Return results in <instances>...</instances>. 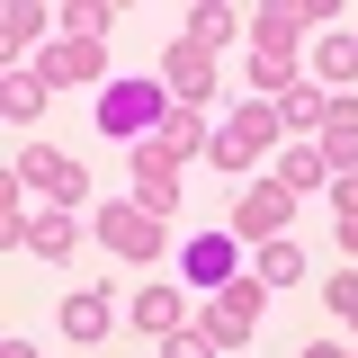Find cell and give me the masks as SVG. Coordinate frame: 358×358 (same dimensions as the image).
I'll return each mask as SVG.
<instances>
[{
	"label": "cell",
	"mask_w": 358,
	"mask_h": 358,
	"mask_svg": "<svg viewBox=\"0 0 358 358\" xmlns=\"http://www.w3.org/2000/svg\"><path fill=\"white\" fill-rule=\"evenodd\" d=\"M171 108H179V99L162 90V72H126V81L99 90V134H117V143H152Z\"/></svg>",
	"instance_id": "obj_1"
},
{
	"label": "cell",
	"mask_w": 358,
	"mask_h": 358,
	"mask_svg": "<svg viewBox=\"0 0 358 358\" xmlns=\"http://www.w3.org/2000/svg\"><path fill=\"white\" fill-rule=\"evenodd\" d=\"M278 143H287L278 108H268V99H242V108L215 126V152H206V162H215V171H251V162H260V152H278Z\"/></svg>",
	"instance_id": "obj_2"
},
{
	"label": "cell",
	"mask_w": 358,
	"mask_h": 358,
	"mask_svg": "<svg viewBox=\"0 0 358 358\" xmlns=\"http://www.w3.org/2000/svg\"><path fill=\"white\" fill-rule=\"evenodd\" d=\"M260 305H268V287L251 278V268H242V278H224L215 305H206V341H215V350H242V341L260 331Z\"/></svg>",
	"instance_id": "obj_3"
},
{
	"label": "cell",
	"mask_w": 358,
	"mask_h": 358,
	"mask_svg": "<svg viewBox=\"0 0 358 358\" xmlns=\"http://www.w3.org/2000/svg\"><path fill=\"white\" fill-rule=\"evenodd\" d=\"M152 72H162V90H171L179 108H206V99H215V54H206V45H188V36L162 45V63H152Z\"/></svg>",
	"instance_id": "obj_4"
},
{
	"label": "cell",
	"mask_w": 358,
	"mask_h": 358,
	"mask_svg": "<svg viewBox=\"0 0 358 358\" xmlns=\"http://www.w3.org/2000/svg\"><path fill=\"white\" fill-rule=\"evenodd\" d=\"M18 188H45L54 206H81V197H90V171L72 162V152H54V143H27V152H18Z\"/></svg>",
	"instance_id": "obj_5"
},
{
	"label": "cell",
	"mask_w": 358,
	"mask_h": 358,
	"mask_svg": "<svg viewBox=\"0 0 358 358\" xmlns=\"http://www.w3.org/2000/svg\"><path fill=\"white\" fill-rule=\"evenodd\" d=\"M99 242H108L117 260H152L171 233H162V215H143L134 197H117V206H99Z\"/></svg>",
	"instance_id": "obj_6"
},
{
	"label": "cell",
	"mask_w": 358,
	"mask_h": 358,
	"mask_svg": "<svg viewBox=\"0 0 358 358\" xmlns=\"http://www.w3.org/2000/svg\"><path fill=\"white\" fill-rule=\"evenodd\" d=\"M36 81L45 90H108V45H81V36H63V45H45L36 54Z\"/></svg>",
	"instance_id": "obj_7"
},
{
	"label": "cell",
	"mask_w": 358,
	"mask_h": 358,
	"mask_svg": "<svg viewBox=\"0 0 358 358\" xmlns=\"http://www.w3.org/2000/svg\"><path fill=\"white\" fill-rule=\"evenodd\" d=\"M287 215H296V188L260 179V188H242V206H233V242H278Z\"/></svg>",
	"instance_id": "obj_8"
},
{
	"label": "cell",
	"mask_w": 358,
	"mask_h": 358,
	"mask_svg": "<svg viewBox=\"0 0 358 358\" xmlns=\"http://www.w3.org/2000/svg\"><path fill=\"white\" fill-rule=\"evenodd\" d=\"M305 0H260V9H251V45H260L268 63H296V45H305Z\"/></svg>",
	"instance_id": "obj_9"
},
{
	"label": "cell",
	"mask_w": 358,
	"mask_h": 358,
	"mask_svg": "<svg viewBox=\"0 0 358 358\" xmlns=\"http://www.w3.org/2000/svg\"><path fill=\"white\" fill-rule=\"evenodd\" d=\"M134 206L143 215H179V162L152 152V143H134Z\"/></svg>",
	"instance_id": "obj_10"
},
{
	"label": "cell",
	"mask_w": 358,
	"mask_h": 358,
	"mask_svg": "<svg viewBox=\"0 0 358 358\" xmlns=\"http://www.w3.org/2000/svg\"><path fill=\"white\" fill-rule=\"evenodd\" d=\"M179 268H188V278H197V287L215 296L224 278H242V242H233V233H197V242L179 251Z\"/></svg>",
	"instance_id": "obj_11"
},
{
	"label": "cell",
	"mask_w": 358,
	"mask_h": 358,
	"mask_svg": "<svg viewBox=\"0 0 358 358\" xmlns=\"http://www.w3.org/2000/svg\"><path fill=\"white\" fill-rule=\"evenodd\" d=\"M313 143H322V162H331L341 179L358 171V90H350V99H331V108H322V134H313Z\"/></svg>",
	"instance_id": "obj_12"
},
{
	"label": "cell",
	"mask_w": 358,
	"mask_h": 358,
	"mask_svg": "<svg viewBox=\"0 0 358 358\" xmlns=\"http://www.w3.org/2000/svg\"><path fill=\"white\" fill-rule=\"evenodd\" d=\"M152 152H171V162H197V152H215V126H206V108H171L162 134H152Z\"/></svg>",
	"instance_id": "obj_13"
},
{
	"label": "cell",
	"mask_w": 358,
	"mask_h": 358,
	"mask_svg": "<svg viewBox=\"0 0 358 358\" xmlns=\"http://www.w3.org/2000/svg\"><path fill=\"white\" fill-rule=\"evenodd\" d=\"M27 251H36V260H72V251H81V215H72V206L27 215Z\"/></svg>",
	"instance_id": "obj_14"
},
{
	"label": "cell",
	"mask_w": 358,
	"mask_h": 358,
	"mask_svg": "<svg viewBox=\"0 0 358 358\" xmlns=\"http://www.w3.org/2000/svg\"><path fill=\"white\" fill-rule=\"evenodd\" d=\"M313 72H322L331 99H350V81H358V36H350V27H331V36L313 45Z\"/></svg>",
	"instance_id": "obj_15"
},
{
	"label": "cell",
	"mask_w": 358,
	"mask_h": 358,
	"mask_svg": "<svg viewBox=\"0 0 358 358\" xmlns=\"http://www.w3.org/2000/svg\"><path fill=\"white\" fill-rule=\"evenodd\" d=\"M322 108H331V90H322V81H296L287 99H278V126L296 134V143H313V134H322Z\"/></svg>",
	"instance_id": "obj_16"
},
{
	"label": "cell",
	"mask_w": 358,
	"mask_h": 358,
	"mask_svg": "<svg viewBox=\"0 0 358 358\" xmlns=\"http://www.w3.org/2000/svg\"><path fill=\"white\" fill-rule=\"evenodd\" d=\"M331 162H322V143H287V152H278V188H296V197H305V188H331Z\"/></svg>",
	"instance_id": "obj_17"
},
{
	"label": "cell",
	"mask_w": 358,
	"mask_h": 358,
	"mask_svg": "<svg viewBox=\"0 0 358 358\" xmlns=\"http://www.w3.org/2000/svg\"><path fill=\"white\" fill-rule=\"evenodd\" d=\"M134 331H143V341H171V331H188L171 287H143V296H134Z\"/></svg>",
	"instance_id": "obj_18"
},
{
	"label": "cell",
	"mask_w": 358,
	"mask_h": 358,
	"mask_svg": "<svg viewBox=\"0 0 358 358\" xmlns=\"http://www.w3.org/2000/svg\"><path fill=\"white\" fill-rule=\"evenodd\" d=\"M233 27H242V18H233V9H224V0H197V9H188V27H179V36H188V45H206V54H224V45H233Z\"/></svg>",
	"instance_id": "obj_19"
},
{
	"label": "cell",
	"mask_w": 358,
	"mask_h": 358,
	"mask_svg": "<svg viewBox=\"0 0 358 358\" xmlns=\"http://www.w3.org/2000/svg\"><path fill=\"white\" fill-rule=\"evenodd\" d=\"M251 278H260V287H296V278H305V251H296V233H278V242H260V260H251Z\"/></svg>",
	"instance_id": "obj_20"
},
{
	"label": "cell",
	"mask_w": 358,
	"mask_h": 358,
	"mask_svg": "<svg viewBox=\"0 0 358 358\" xmlns=\"http://www.w3.org/2000/svg\"><path fill=\"white\" fill-rule=\"evenodd\" d=\"M63 331L90 350V341L108 331V296H99V287H72V296H63Z\"/></svg>",
	"instance_id": "obj_21"
},
{
	"label": "cell",
	"mask_w": 358,
	"mask_h": 358,
	"mask_svg": "<svg viewBox=\"0 0 358 358\" xmlns=\"http://www.w3.org/2000/svg\"><path fill=\"white\" fill-rule=\"evenodd\" d=\"M36 108H45V81H36V72H9V81H0V117H9V126H27Z\"/></svg>",
	"instance_id": "obj_22"
},
{
	"label": "cell",
	"mask_w": 358,
	"mask_h": 358,
	"mask_svg": "<svg viewBox=\"0 0 358 358\" xmlns=\"http://www.w3.org/2000/svg\"><path fill=\"white\" fill-rule=\"evenodd\" d=\"M331 233H341V251L358 260V171H350V179H331Z\"/></svg>",
	"instance_id": "obj_23"
},
{
	"label": "cell",
	"mask_w": 358,
	"mask_h": 358,
	"mask_svg": "<svg viewBox=\"0 0 358 358\" xmlns=\"http://www.w3.org/2000/svg\"><path fill=\"white\" fill-rule=\"evenodd\" d=\"M108 18H117L108 0H72V9H63V36H81V45H99V36H108Z\"/></svg>",
	"instance_id": "obj_24"
},
{
	"label": "cell",
	"mask_w": 358,
	"mask_h": 358,
	"mask_svg": "<svg viewBox=\"0 0 358 358\" xmlns=\"http://www.w3.org/2000/svg\"><path fill=\"white\" fill-rule=\"evenodd\" d=\"M287 90H296V63H268V54H251V99H268V108H278Z\"/></svg>",
	"instance_id": "obj_25"
},
{
	"label": "cell",
	"mask_w": 358,
	"mask_h": 358,
	"mask_svg": "<svg viewBox=\"0 0 358 358\" xmlns=\"http://www.w3.org/2000/svg\"><path fill=\"white\" fill-rule=\"evenodd\" d=\"M0 36H9V54H18V45H36V36H45V9H36V0H18V9H9V27H0Z\"/></svg>",
	"instance_id": "obj_26"
},
{
	"label": "cell",
	"mask_w": 358,
	"mask_h": 358,
	"mask_svg": "<svg viewBox=\"0 0 358 358\" xmlns=\"http://www.w3.org/2000/svg\"><path fill=\"white\" fill-rule=\"evenodd\" d=\"M322 305H331V313H341V322H350V331H358V268H341V278L322 287Z\"/></svg>",
	"instance_id": "obj_27"
},
{
	"label": "cell",
	"mask_w": 358,
	"mask_h": 358,
	"mask_svg": "<svg viewBox=\"0 0 358 358\" xmlns=\"http://www.w3.org/2000/svg\"><path fill=\"white\" fill-rule=\"evenodd\" d=\"M162 358H224V350L206 341V322H188V331H171V341H162Z\"/></svg>",
	"instance_id": "obj_28"
},
{
	"label": "cell",
	"mask_w": 358,
	"mask_h": 358,
	"mask_svg": "<svg viewBox=\"0 0 358 358\" xmlns=\"http://www.w3.org/2000/svg\"><path fill=\"white\" fill-rule=\"evenodd\" d=\"M0 358H36V350H27V341H0Z\"/></svg>",
	"instance_id": "obj_29"
},
{
	"label": "cell",
	"mask_w": 358,
	"mask_h": 358,
	"mask_svg": "<svg viewBox=\"0 0 358 358\" xmlns=\"http://www.w3.org/2000/svg\"><path fill=\"white\" fill-rule=\"evenodd\" d=\"M296 358H331V350H296Z\"/></svg>",
	"instance_id": "obj_30"
},
{
	"label": "cell",
	"mask_w": 358,
	"mask_h": 358,
	"mask_svg": "<svg viewBox=\"0 0 358 358\" xmlns=\"http://www.w3.org/2000/svg\"><path fill=\"white\" fill-rule=\"evenodd\" d=\"M331 358H358V350H331Z\"/></svg>",
	"instance_id": "obj_31"
}]
</instances>
